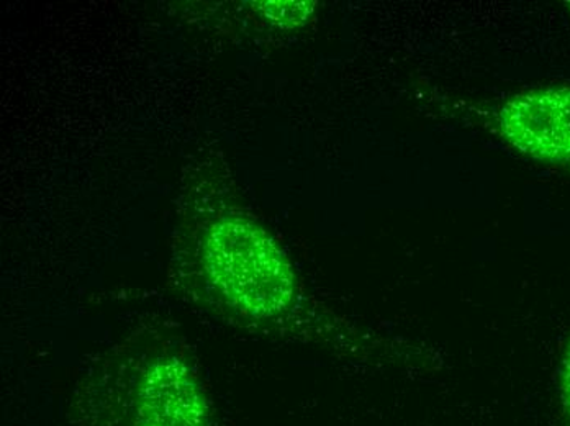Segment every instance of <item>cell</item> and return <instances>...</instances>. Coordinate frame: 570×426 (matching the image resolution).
Wrapping results in <instances>:
<instances>
[{"mask_svg": "<svg viewBox=\"0 0 570 426\" xmlns=\"http://www.w3.org/2000/svg\"><path fill=\"white\" fill-rule=\"evenodd\" d=\"M72 426H224L186 346L141 331L97 358L66 404Z\"/></svg>", "mask_w": 570, "mask_h": 426, "instance_id": "1", "label": "cell"}, {"mask_svg": "<svg viewBox=\"0 0 570 426\" xmlns=\"http://www.w3.org/2000/svg\"><path fill=\"white\" fill-rule=\"evenodd\" d=\"M174 284L228 324H283L301 303L297 276L274 238L252 218L225 214L180 241Z\"/></svg>", "mask_w": 570, "mask_h": 426, "instance_id": "2", "label": "cell"}, {"mask_svg": "<svg viewBox=\"0 0 570 426\" xmlns=\"http://www.w3.org/2000/svg\"><path fill=\"white\" fill-rule=\"evenodd\" d=\"M499 128L514 150L540 161L570 165V86L514 97L500 110Z\"/></svg>", "mask_w": 570, "mask_h": 426, "instance_id": "3", "label": "cell"}, {"mask_svg": "<svg viewBox=\"0 0 570 426\" xmlns=\"http://www.w3.org/2000/svg\"><path fill=\"white\" fill-rule=\"evenodd\" d=\"M261 12L266 19L279 23V26H301L307 22L311 13L314 12L312 2H264L261 3Z\"/></svg>", "mask_w": 570, "mask_h": 426, "instance_id": "4", "label": "cell"}, {"mask_svg": "<svg viewBox=\"0 0 570 426\" xmlns=\"http://www.w3.org/2000/svg\"><path fill=\"white\" fill-rule=\"evenodd\" d=\"M559 377H561L559 389H561L562 405H564L566 415L570 418V341L562 358Z\"/></svg>", "mask_w": 570, "mask_h": 426, "instance_id": "5", "label": "cell"}, {"mask_svg": "<svg viewBox=\"0 0 570 426\" xmlns=\"http://www.w3.org/2000/svg\"><path fill=\"white\" fill-rule=\"evenodd\" d=\"M569 6H570V3H569Z\"/></svg>", "mask_w": 570, "mask_h": 426, "instance_id": "6", "label": "cell"}]
</instances>
